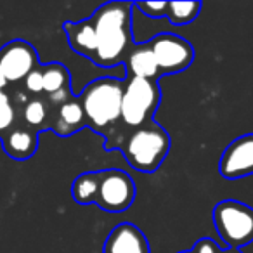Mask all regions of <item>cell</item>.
I'll return each instance as SVG.
<instances>
[{"mask_svg":"<svg viewBox=\"0 0 253 253\" xmlns=\"http://www.w3.org/2000/svg\"><path fill=\"white\" fill-rule=\"evenodd\" d=\"M132 11L134 2H108L94 11L90 16L97 43L94 64L101 68L125 64L130 50L135 47Z\"/></svg>","mask_w":253,"mask_h":253,"instance_id":"1","label":"cell"},{"mask_svg":"<svg viewBox=\"0 0 253 253\" xmlns=\"http://www.w3.org/2000/svg\"><path fill=\"white\" fill-rule=\"evenodd\" d=\"M172 137L155 118L132 130L115 132L104 149H120L128 165L141 173H155L170 153Z\"/></svg>","mask_w":253,"mask_h":253,"instance_id":"2","label":"cell"},{"mask_svg":"<svg viewBox=\"0 0 253 253\" xmlns=\"http://www.w3.org/2000/svg\"><path fill=\"white\" fill-rule=\"evenodd\" d=\"M125 77H99L92 80L78 95L85 113L87 126L95 134L109 139L122 122V99Z\"/></svg>","mask_w":253,"mask_h":253,"instance_id":"3","label":"cell"},{"mask_svg":"<svg viewBox=\"0 0 253 253\" xmlns=\"http://www.w3.org/2000/svg\"><path fill=\"white\" fill-rule=\"evenodd\" d=\"M162 102L160 84L155 80L126 77L122 99V122L115 132L132 130L153 120ZM113 132V134H115ZM111 134V135H113Z\"/></svg>","mask_w":253,"mask_h":253,"instance_id":"4","label":"cell"},{"mask_svg":"<svg viewBox=\"0 0 253 253\" xmlns=\"http://www.w3.org/2000/svg\"><path fill=\"white\" fill-rule=\"evenodd\" d=\"M213 224L225 248L239 250L253 241V208L238 200L218 201Z\"/></svg>","mask_w":253,"mask_h":253,"instance_id":"5","label":"cell"},{"mask_svg":"<svg viewBox=\"0 0 253 253\" xmlns=\"http://www.w3.org/2000/svg\"><path fill=\"white\" fill-rule=\"evenodd\" d=\"M137 187L130 175L118 169L101 170L95 205L108 213H122L134 205Z\"/></svg>","mask_w":253,"mask_h":253,"instance_id":"6","label":"cell"},{"mask_svg":"<svg viewBox=\"0 0 253 253\" xmlns=\"http://www.w3.org/2000/svg\"><path fill=\"white\" fill-rule=\"evenodd\" d=\"M146 43L155 56L162 77L182 73L194 61L193 45L184 37L175 33H160Z\"/></svg>","mask_w":253,"mask_h":253,"instance_id":"7","label":"cell"},{"mask_svg":"<svg viewBox=\"0 0 253 253\" xmlns=\"http://www.w3.org/2000/svg\"><path fill=\"white\" fill-rule=\"evenodd\" d=\"M39 64L35 47L23 39L11 40L0 49V70L7 84L23 82Z\"/></svg>","mask_w":253,"mask_h":253,"instance_id":"8","label":"cell"},{"mask_svg":"<svg viewBox=\"0 0 253 253\" xmlns=\"http://www.w3.org/2000/svg\"><path fill=\"white\" fill-rule=\"evenodd\" d=\"M218 173L227 180L253 175V134L234 139L218 160Z\"/></svg>","mask_w":253,"mask_h":253,"instance_id":"9","label":"cell"},{"mask_svg":"<svg viewBox=\"0 0 253 253\" xmlns=\"http://www.w3.org/2000/svg\"><path fill=\"white\" fill-rule=\"evenodd\" d=\"M102 253H151V246L137 225L123 222L108 234Z\"/></svg>","mask_w":253,"mask_h":253,"instance_id":"10","label":"cell"},{"mask_svg":"<svg viewBox=\"0 0 253 253\" xmlns=\"http://www.w3.org/2000/svg\"><path fill=\"white\" fill-rule=\"evenodd\" d=\"M85 126H87V120H85L84 108L78 101V95H71L68 101L52 106L50 132H54L59 137H70L84 130Z\"/></svg>","mask_w":253,"mask_h":253,"instance_id":"11","label":"cell"},{"mask_svg":"<svg viewBox=\"0 0 253 253\" xmlns=\"http://www.w3.org/2000/svg\"><path fill=\"white\" fill-rule=\"evenodd\" d=\"M0 142L9 158L16 162H25L32 158L39 149V132L30 128L28 125L16 123Z\"/></svg>","mask_w":253,"mask_h":253,"instance_id":"12","label":"cell"},{"mask_svg":"<svg viewBox=\"0 0 253 253\" xmlns=\"http://www.w3.org/2000/svg\"><path fill=\"white\" fill-rule=\"evenodd\" d=\"M63 32L66 35L68 45L73 52L85 59L95 61L97 54V43H95V32L92 19H82V21H66L63 25Z\"/></svg>","mask_w":253,"mask_h":253,"instance_id":"13","label":"cell"},{"mask_svg":"<svg viewBox=\"0 0 253 253\" xmlns=\"http://www.w3.org/2000/svg\"><path fill=\"white\" fill-rule=\"evenodd\" d=\"M126 66V77L144 78V80H155L158 82L162 78L158 70V64L155 61L151 49L148 43H135V47L130 50L128 57L125 61Z\"/></svg>","mask_w":253,"mask_h":253,"instance_id":"14","label":"cell"},{"mask_svg":"<svg viewBox=\"0 0 253 253\" xmlns=\"http://www.w3.org/2000/svg\"><path fill=\"white\" fill-rule=\"evenodd\" d=\"M23 120L25 125L33 128L35 132L50 130L52 123V106L47 101V97H28L23 104Z\"/></svg>","mask_w":253,"mask_h":253,"instance_id":"15","label":"cell"},{"mask_svg":"<svg viewBox=\"0 0 253 253\" xmlns=\"http://www.w3.org/2000/svg\"><path fill=\"white\" fill-rule=\"evenodd\" d=\"M43 75V95H52L57 92L70 90L71 75L63 63H45L42 64Z\"/></svg>","mask_w":253,"mask_h":253,"instance_id":"16","label":"cell"},{"mask_svg":"<svg viewBox=\"0 0 253 253\" xmlns=\"http://www.w3.org/2000/svg\"><path fill=\"white\" fill-rule=\"evenodd\" d=\"M99 177H101V170L80 173L71 184V198L78 205H95Z\"/></svg>","mask_w":253,"mask_h":253,"instance_id":"17","label":"cell"},{"mask_svg":"<svg viewBox=\"0 0 253 253\" xmlns=\"http://www.w3.org/2000/svg\"><path fill=\"white\" fill-rule=\"evenodd\" d=\"M201 12V2H169L167 19L173 26H184L193 23Z\"/></svg>","mask_w":253,"mask_h":253,"instance_id":"18","label":"cell"},{"mask_svg":"<svg viewBox=\"0 0 253 253\" xmlns=\"http://www.w3.org/2000/svg\"><path fill=\"white\" fill-rule=\"evenodd\" d=\"M16 106L5 92L0 94V141L16 125Z\"/></svg>","mask_w":253,"mask_h":253,"instance_id":"19","label":"cell"},{"mask_svg":"<svg viewBox=\"0 0 253 253\" xmlns=\"http://www.w3.org/2000/svg\"><path fill=\"white\" fill-rule=\"evenodd\" d=\"M25 90L32 94V97H40L43 94V75H42V64L35 68L28 77L23 80Z\"/></svg>","mask_w":253,"mask_h":253,"instance_id":"20","label":"cell"},{"mask_svg":"<svg viewBox=\"0 0 253 253\" xmlns=\"http://www.w3.org/2000/svg\"><path fill=\"white\" fill-rule=\"evenodd\" d=\"M134 9H139L148 18H167L169 2H134Z\"/></svg>","mask_w":253,"mask_h":253,"instance_id":"21","label":"cell"},{"mask_svg":"<svg viewBox=\"0 0 253 253\" xmlns=\"http://www.w3.org/2000/svg\"><path fill=\"white\" fill-rule=\"evenodd\" d=\"M225 248H222L217 241L210 238H200L193 246H191V253H224Z\"/></svg>","mask_w":253,"mask_h":253,"instance_id":"22","label":"cell"},{"mask_svg":"<svg viewBox=\"0 0 253 253\" xmlns=\"http://www.w3.org/2000/svg\"><path fill=\"white\" fill-rule=\"evenodd\" d=\"M7 87V80H5L4 73H2V70H0V94L4 92V88Z\"/></svg>","mask_w":253,"mask_h":253,"instance_id":"23","label":"cell"},{"mask_svg":"<svg viewBox=\"0 0 253 253\" xmlns=\"http://www.w3.org/2000/svg\"><path fill=\"white\" fill-rule=\"evenodd\" d=\"M224 253H243L241 250H234V248H225Z\"/></svg>","mask_w":253,"mask_h":253,"instance_id":"24","label":"cell"},{"mask_svg":"<svg viewBox=\"0 0 253 253\" xmlns=\"http://www.w3.org/2000/svg\"><path fill=\"white\" fill-rule=\"evenodd\" d=\"M179 253H191L189 250H186V252H179Z\"/></svg>","mask_w":253,"mask_h":253,"instance_id":"25","label":"cell"}]
</instances>
